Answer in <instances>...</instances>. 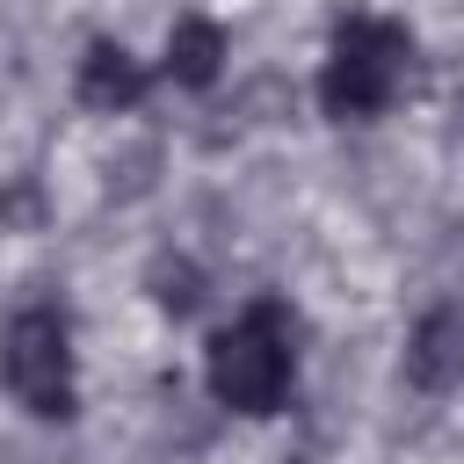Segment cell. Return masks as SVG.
<instances>
[{"label": "cell", "instance_id": "4", "mask_svg": "<svg viewBox=\"0 0 464 464\" xmlns=\"http://www.w3.org/2000/svg\"><path fill=\"white\" fill-rule=\"evenodd\" d=\"M399 377H406V392H420V399H442V392L464 384V304H457V297L428 304V312L406 326Z\"/></svg>", "mask_w": 464, "mask_h": 464}, {"label": "cell", "instance_id": "8", "mask_svg": "<svg viewBox=\"0 0 464 464\" xmlns=\"http://www.w3.org/2000/svg\"><path fill=\"white\" fill-rule=\"evenodd\" d=\"M14 203H29V188H0V225H7V210Z\"/></svg>", "mask_w": 464, "mask_h": 464}, {"label": "cell", "instance_id": "3", "mask_svg": "<svg viewBox=\"0 0 464 464\" xmlns=\"http://www.w3.org/2000/svg\"><path fill=\"white\" fill-rule=\"evenodd\" d=\"M0 384H7V399L29 420L65 428L80 413V355H72L65 304L36 297V304H14L7 312V326H0Z\"/></svg>", "mask_w": 464, "mask_h": 464}, {"label": "cell", "instance_id": "5", "mask_svg": "<svg viewBox=\"0 0 464 464\" xmlns=\"http://www.w3.org/2000/svg\"><path fill=\"white\" fill-rule=\"evenodd\" d=\"M152 80H160V65L130 58V44L87 36V51H80V65H72V102H80L87 116H130V109H145Z\"/></svg>", "mask_w": 464, "mask_h": 464}, {"label": "cell", "instance_id": "1", "mask_svg": "<svg viewBox=\"0 0 464 464\" xmlns=\"http://www.w3.org/2000/svg\"><path fill=\"white\" fill-rule=\"evenodd\" d=\"M297 312L283 297H254L239 304L210 341H203V384L225 413L239 420H276L297 392Z\"/></svg>", "mask_w": 464, "mask_h": 464}, {"label": "cell", "instance_id": "2", "mask_svg": "<svg viewBox=\"0 0 464 464\" xmlns=\"http://www.w3.org/2000/svg\"><path fill=\"white\" fill-rule=\"evenodd\" d=\"M413 72H420L413 29L392 22V14L355 7V14H341L326 29V58H319V87L312 94H319L326 123H377V116H392L406 102Z\"/></svg>", "mask_w": 464, "mask_h": 464}, {"label": "cell", "instance_id": "7", "mask_svg": "<svg viewBox=\"0 0 464 464\" xmlns=\"http://www.w3.org/2000/svg\"><path fill=\"white\" fill-rule=\"evenodd\" d=\"M145 283H152V304H160L167 319H188V312L203 304V268H196L188 254H152Z\"/></svg>", "mask_w": 464, "mask_h": 464}, {"label": "cell", "instance_id": "6", "mask_svg": "<svg viewBox=\"0 0 464 464\" xmlns=\"http://www.w3.org/2000/svg\"><path fill=\"white\" fill-rule=\"evenodd\" d=\"M225 58H232L225 22H210V14H181V22L167 29L160 80H167V87H181V94H210V87L225 80Z\"/></svg>", "mask_w": 464, "mask_h": 464}]
</instances>
